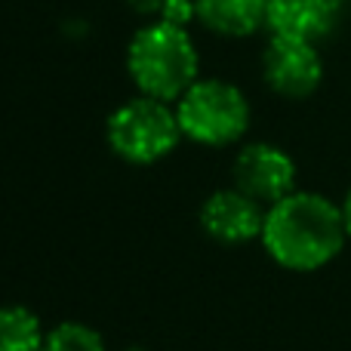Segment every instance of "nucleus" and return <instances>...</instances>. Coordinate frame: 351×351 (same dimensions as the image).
<instances>
[{
    "label": "nucleus",
    "mask_w": 351,
    "mask_h": 351,
    "mask_svg": "<svg viewBox=\"0 0 351 351\" xmlns=\"http://www.w3.org/2000/svg\"><path fill=\"white\" fill-rule=\"evenodd\" d=\"M262 247L287 271H317L342 253L348 237L342 204L317 191H293L265 210Z\"/></svg>",
    "instance_id": "1"
},
{
    "label": "nucleus",
    "mask_w": 351,
    "mask_h": 351,
    "mask_svg": "<svg viewBox=\"0 0 351 351\" xmlns=\"http://www.w3.org/2000/svg\"><path fill=\"white\" fill-rule=\"evenodd\" d=\"M127 71L142 96L179 102V96L200 80V53L188 28L152 19L133 34L127 47Z\"/></svg>",
    "instance_id": "2"
},
{
    "label": "nucleus",
    "mask_w": 351,
    "mask_h": 351,
    "mask_svg": "<svg viewBox=\"0 0 351 351\" xmlns=\"http://www.w3.org/2000/svg\"><path fill=\"white\" fill-rule=\"evenodd\" d=\"M185 139L176 105L154 96H136L117 105L105 123V142L121 160L133 167H152L176 152Z\"/></svg>",
    "instance_id": "3"
},
{
    "label": "nucleus",
    "mask_w": 351,
    "mask_h": 351,
    "mask_svg": "<svg viewBox=\"0 0 351 351\" xmlns=\"http://www.w3.org/2000/svg\"><path fill=\"white\" fill-rule=\"evenodd\" d=\"M182 136L206 148H225L243 139L250 130V99L241 86L216 77H200L176 102Z\"/></svg>",
    "instance_id": "4"
},
{
    "label": "nucleus",
    "mask_w": 351,
    "mask_h": 351,
    "mask_svg": "<svg viewBox=\"0 0 351 351\" xmlns=\"http://www.w3.org/2000/svg\"><path fill=\"white\" fill-rule=\"evenodd\" d=\"M262 77L284 99H308L324 80V56L317 43L271 34L262 53Z\"/></svg>",
    "instance_id": "5"
},
{
    "label": "nucleus",
    "mask_w": 351,
    "mask_h": 351,
    "mask_svg": "<svg viewBox=\"0 0 351 351\" xmlns=\"http://www.w3.org/2000/svg\"><path fill=\"white\" fill-rule=\"evenodd\" d=\"M231 182L262 206H271L296 191V160L271 142H247L234 154Z\"/></svg>",
    "instance_id": "6"
},
{
    "label": "nucleus",
    "mask_w": 351,
    "mask_h": 351,
    "mask_svg": "<svg viewBox=\"0 0 351 351\" xmlns=\"http://www.w3.org/2000/svg\"><path fill=\"white\" fill-rule=\"evenodd\" d=\"M265 210L259 200H253L250 194H243L241 188H222L213 191L200 206V228L206 231V237L219 243H250L262 237V225H265Z\"/></svg>",
    "instance_id": "7"
},
{
    "label": "nucleus",
    "mask_w": 351,
    "mask_h": 351,
    "mask_svg": "<svg viewBox=\"0 0 351 351\" xmlns=\"http://www.w3.org/2000/svg\"><path fill=\"white\" fill-rule=\"evenodd\" d=\"M348 0H268V31L321 43L339 28Z\"/></svg>",
    "instance_id": "8"
},
{
    "label": "nucleus",
    "mask_w": 351,
    "mask_h": 351,
    "mask_svg": "<svg viewBox=\"0 0 351 351\" xmlns=\"http://www.w3.org/2000/svg\"><path fill=\"white\" fill-rule=\"evenodd\" d=\"M197 22L219 37H250L268 28V0H194Z\"/></svg>",
    "instance_id": "9"
},
{
    "label": "nucleus",
    "mask_w": 351,
    "mask_h": 351,
    "mask_svg": "<svg viewBox=\"0 0 351 351\" xmlns=\"http://www.w3.org/2000/svg\"><path fill=\"white\" fill-rule=\"evenodd\" d=\"M47 330L28 305L0 308V351H43Z\"/></svg>",
    "instance_id": "10"
},
{
    "label": "nucleus",
    "mask_w": 351,
    "mask_h": 351,
    "mask_svg": "<svg viewBox=\"0 0 351 351\" xmlns=\"http://www.w3.org/2000/svg\"><path fill=\"white\" fill-rule=\"evenodd\" d=\"M43 351H108V346H105L102 333L93 330L90 324L65 321L56 324L53 330H47Z\"/></svg>",
    "instance_id": "11"
},
{
    "label": "nucleus",
    "mask_w": 351,
    "mask_h": 351,
    "mask_svg": "<svg viewBox=\"0 0 351 351\" xmlns=\"http://www.w3.org/2000/svg\"><path fill=\"white\" fill-rule=\"evenodd\" d=\"M158 19H164V22H170V25H179V28H188V25L197 19V3H194V0H167Z\"/></svg>",
    "instance_id": "12"
},
{
    "label": "nucleus",
    "mask_w": 351,
    "mask_h": 351,
    "mask_svg": "<svg viewBox=\"0 0 351 351\" xmlns=\"http://www.w3.org/2000/svg\"><path fill=\"white\" fill-rule=\"evenodd\" d=\"M130 10L136 12V16H145V19H158L160 10H164L167 0H127Z\"/></svg>",
    "instance_id": "13"
},
{
    "label": "nucleus",
    "mask_w": 351,
    "mask_h": 351,
    "mask_svg": "<svg viewBox=\"0 0 351 351\" xmlns=\"http://www.w3.org/2000/svg\"><path fill=\"white\" fill-rule=\"evenodd\" d=\"M342 213H346V228H348V237H351V188H348L346 200H342Z\"/></svg>",
    "instance_id": "14"
},
{
    "label": "nucleus",
    "mask_w": 351,
    "mask_h": 351,
    "mask_svg": "<svg viewBox=\"0 0 351 351\" xmlns=\"http://www.w3.org/2000/svg\"><path fill=\"white\" fill-rule=\"evenodd\" d=\"M127 351H148V348H139V346H133V348H127Z\"/></svg>",
    "instance_id": "15"
}]
</instances>
